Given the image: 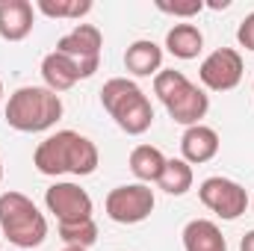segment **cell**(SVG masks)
<instances>
[{
    "label": "cell",
    "instance_id": "18",
    "mask_svg": "<svg viewBox=\"0 0 254 251\" xmlns=\"http://www.w3.org/2000/svg\"><path fill=\"white\" fill-rule=\"evenodd\" d=\"M192 181H195L192 166L181 157V160H166V169H163L157 187L163 189L166 195H187L192 189Z\"/></svg>",
    "mask_w": 254,
    "mask_h": 251
},
{
    "label": "cell",
    "instance_id": "2",
    "mask_svg": "<svg viewBox=\"0 0 254 251\" xmlns=\"http://www.w3.org/2000/svg\"><path fill=\"white\" fill-rule=\"evenodd\" d=\"M63 98L48 86H21L9 95L6 125L18 133H45L63 119Z\"/></svg>",
    "mask_w": 254,
    "mask_h": 251
},
{
    "label": "cell",
    "instance_id": "15",
    "mask_svg": "<svg viewBox=\"0 0 254 251\" xmlns=\"http://www.w3.org/2000/svg\"><path fill=\"white\" fill-rule=\"evenodd\" d=\"M184 251H228V240L210 219H192L184 228Z\"/></svg>",
    "mask_w": 254,
    "mask_h": 251
},
{
    "label": "cell",
    "instance_id": "1",
    "mask_svg": "<svg viewBox=\"0 0 254 251\" xmlns=\"http://www.w3.org/2000/svg\"><path fill=\"white\" fill-rule=\"evenodd\" d=\"M98 163H101V154L95 142L80 136L77 130H57L54 136L39 142L33 154V166L48 178H60V175L86 178L98 169Z\"/></svg>",
    "mask_w": 254,
    "mask_h": 251
},
{
    "label": "cell",
    "instance_id": "13",
    "mask_svg": "<svg viewBox=\"0 0 254 251\" xmlns=\"http://www.w3.org/2000/svg\"><path fill=\"white\" fill-rule=\"evenodd\" d=\"M125 68L133 77H157L163 71V48L151 39H136L125 54Z\"/></svg>",
    "mask_w": 254,
    "mask_h": 251
},
{
    "label": "cell",
    "instance_id": "20",
    "mask_svg": "<svg viewBox=\"0 0 254 251\" xmlns=\"http://www.w3.org/2000/svg\"><path fill=\"white\" fill-rule=\"evenodd\" d=\"M36 9L48 18H83L92 12V0H39Z\"/></svg>",
    "mask_w": 254,
    "mask_h": 251
},
{
    "label": "cell",
    "instance_id": "7",
    "mask_svg": "<svg viewBox=\"0 0 254 251\" xmlns=\"http://www.w3.org/2000/svg\"><path fill=\"white\" fill-rule=\"evenodd\" d=\"M154 189L145 184H125L110 189L107 195V216L119 225H139L154 213Z\"/></svg>",
    "mask_w": 254,
    "mask_h": 251
},
{
    "label": "cell",
    "instance_id": "19",
    "mask_svg": "<svg viewBox=\"0 0 254 251\" xmlns=\"http://www.w3.org/2000/svg\"><path fill=\"white\" fill-rule=\"evenodd\" d=\"M60 240L71 249L89 251V246H95V240H98V225H95V219H86L77 225H60Z\"/></svg>",
    "mask_w": 254,
    "mask_h": 251
},
{
    "label": "cell",
    "instance_id": "4",
    "mask_svg": "<svg viewBox=\"0 0 254 251\" xmlns=\"http://www.w3.org/2000/svg\"><path fill=\"white\" fill-rule=\"evenodd\" d=\"M154 95L163 101L172 122L184 127L201 125V119L210 110V95L198 89L184 71H175V68H166L154 77Z\"/></svg>",
    "mask_w": 254,
    "mask_h": 251
},
{
    "label": "cell",
    "instance_id": "26",
    "mask_svg": "<svg viewBox=\"0 0 254 251\" xmlns=\"http://www.w3.org/2000/svg\"><path fill=\"white\" fill-rule=\"evenodd\" d=\"M252 210H254V198H252Z\"/></svg>",
    "mask_w": 254,
    "mask_h": 251
},
{
    "label": "cell",
    "instance_id": "23",
    "mask_svg": "<svg viewBox=\"0 0 254 251\" xmlns=\"http://www.w3.org/2000/svg\"><path fill=\"white\" fill-rule=\"evenodd\" d=\"M63 251H86V249H71V246H65Z\"/></svg>",
    "mask_w": 254,
    "mask_h": 251
},
{
    "label": "cell",
    "instance_id": "12",
    "mask_svg": "<svg viewBox=\"0 0 254 251\" xmlns=\"http://www.w3.org/2000/svg\"><path fill=\"white\" fill-rule=\"evenodd\" d=\"M219 133L207 125H195L187 127L184 136H181V154L190 166H201V163H210L216 154H219Z\"/></svg>",
    "mask_w": 254,
    "mask_h": 251
},
{
    "label": "cell",
    "instance_id": "6",
    "mask_svg": "<svg viewBox=\"0 0 254 251\" xmlns=\"http://www.w3.org/2000/svg\"><path fill=\"white\" fill-rule=\"evenodd\" d=\"M198 198H201V204L210 210V213H216L219 219H225V222H234V219H240L246 210H249V192L240 187L237 181H231V178H207V181H201V187H198Z\"/></svg>",
    "mask_w": 254,
    "mask_h": 251
},
{
    "label": "cell",
    "instance_id": "21",
    "mask_svg": "<svg viewBox=\"0 0 254 251\" xmlns=\"http://www.w3.org/2000/svg\"><path fill=\"white\" fill-rule=\"evenodd\" d=\"M157 9H160V12H166V15L192 18V15H198V12L204 9V3H201V0H190V3H166V0H160V3H157Z\"/></svg>",
    "mask_w": 254,
    "mask_h": 251
},
{
    "label": "cell",
    "instance_id": "8",
    "mask_svg": "<svg viewBox=\"0 0 254 251\" xmlns=\"http://www.w3.org/2000/svg\"><path fill=\"white\" fill-rule=\"evenodd\" d=\"M101 48H104V36L95 24H77L71 33H65L57 42V51L65 54L71 63L80 68L83 80H89L98 65H101Z\"/></svg>",
    "mask_w": 254,
    "mask_h": 251
},
{
    "label": "cell",
    "instance_id": "16",
    "mask_svg": "<svg viewBox=\"0 0 254 251\" xmlns=\"http://www.w3.org/2000/svg\"><path fill=\"white\" fill-rule=\"evenodd\" d=\"M166 169V154L154 145H136L130 151V172L139 184H157Z\"/></svg>",
    "mask_w": 254,
    "mask_h": 251
},
{
    "label": "cell",
    "instance_id": "3",
    "mask_svg": "<svg viewBox=\"0 0 254 251\" xmlns=\"http://www.w3.org/2000/svg\"><path fill=\"white\" fill-rule=\"evenodd\" d=\"M101 107L127 136H142L154 125V107L148 95L127 77H113L101 89Z\"/></svg>",
    "mask_w": 254,
    "mask_h": 251
},
{
    "label": "cell",
    "instance_id": "27",
    "mask_svg": "<svg viewBox=\"0 0 254 251\" xmlns=\"http://www.w3.org/2000/svg\"><path fill=\"white\" fill-rule=\"evenodd\" d=\"M0 246H3V237H0Z\"/></svg>",
    "mask_w": 254,
    "mask_h": 251
},
{
    "label": "cell",
    "instance_id": "14",
    "mask_svg": "<svg viewBox=\"0 0 254 251\" xmlns=\"http://www.w3.org/2000/svg\"><path fill=\"white\" fill-rule=\"evenodd\" d=\"M42 77H45V86H48L51 92H57V95L74 89V86L83 80L80 68L71 63L65 54H60V51H51V54L42 60Z\"/></svg>",
    "mask_w": 254,
    "mask_h": 251
},
{
    "label": "cell",
    "instance_id": "5",
    "mask_svg": "<svg viewBox=\"0 0 254 251\" xmlns=\"http://www.w3.org/2000/svg\"><path fill=\"white\" fill-rule=\"evenodd\" d=\"M0 237L15 249H36L48 237V219L24 192L0 195Z\"/></svg>",
    "mask_w": 254,
    "mask_h": 251
},
{
    "label": "cell",
    "instance_id": "28",
    "mask_svg": "<svg viewBox=\"0 0 254 251\" xmlns=\"http://www.w3.org/2000/svg\"><path fill=\"white\" fill-rule=\"evenodd\" d=\"M252 92H254V83H252Z\"/></svg>",
    "mask_w": 254,
    "mask_h": 251
},
{
    "label": "cell",
    "instance_id": "17",
    "mask_svg": "<svg viewBox=\"0 0 254 251\" xmlns=\"http://www.w3.org/2000/svg\"><path fill=\"white\" fill-rule=\"evenodd\" d=\"M166 48L178 60H195L204 51V33L195 24H175L166 33Z\"/></svg>",
    "mask_w": 254,
    "mask_h": 251
},
{
    "label": "cell",
    "instance_id": "11",
    "mask_svg": "<svg viewBox=\"0 0 254 251\" xmlns=\"http://www.w3.org/2000/svg\"><path fill=\"white\" fill-rule=\"evenodd\" d=\"M36 9L30 0H0V36L6 42H24L33 33Z\"/></svg>",
    "mask_w": 254,
    "mask_h": 251
},
{
    "label": "cell",
    "instance_id": "22",
    "mask_svg": "<svg viewBox=\"0 0 254 251\" xmlns=\"http://www.w3.org/2000/svg\"><path fill=\"white\" fill-rule=\"evenodd\" d=\"M240 251H254V231H249V234L243 237V243H240Z\"/></svg>",
    "mask_w": 254,
    "mask_h": 251
},
{
    "label": "cell",
    "instance_id": "24",
    "mask_svg": "<svg viewBox=\"0 0 254 251\" xmlns=\"http://www.w3.org/2000/svg\"><path fill=\"white\" fill-rule=\"evenodd\" d=\"M0 101H3V80H0Z\"/></svg>",
    "mask_w": 254,
    "mask_h": 251
},
{
    "label": "cell",
    "instance_id": "25",
    "mask_svg": "<svg viewBox=\"0 0 254 251\" xmlns=\"http://www.w3.org/2000/svg\"><path fill=\"white\" fill-rule=\"evenodd\" d=\"M0 181H3V163H0Z\"/></svg>",
    "mask_w": 254,
    "mask_h": 251
},
{
    "label": "cell",
    "instance_id": "10",
    "mask_svg": "<svg viewBox=\"0 0 254 251\" xmlns=\"http://www.w3.org/2000/svg\"><path fill=\"white\" fill-rule=\"evenodd\" d=\"M246 63L240 57V51L234 48H219L210 57H204V63L198 68V80L204 83V89L210 92H231L240 86Z\"/></svg>",
    "mask_w": 254,
    "mask_h": 251
},
{
    "label": "cell",
    "instance_id": "9",
    "mask_svg": "<svg viewBox=\"0 0 254 251\" xmlns=\"http://www.w3.org/2000/svg\"><path fill=\"white\" fill-rule=\"evenodd\" d=\"M45 204H48V213H54L60 225L86 222V219H92V210H95L89 192L83 187H77V184H68V181H57L48 189Z\"/></svg>",
    "mask_w": 254,
    "mask_h": 251
}]
</instances>
